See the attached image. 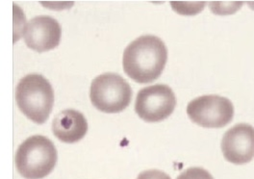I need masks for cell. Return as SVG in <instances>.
<instances>
[{
	"label": "cell",
	"mask_w": 254,
	"mask_h": 179,
	"mask_svg": "<svg viewBox=\"0 0 254 179\" xmlns=\"http://www.w3.org/2000/svg\"><path fill=\"white\" fill-rule=\"evenodd\" d=\"M90 98L97 110L115 114L123 112L129 106L132 90L121 75L106 72L96 76L92 82Z\"/></svg>",
	"instance_id": "obj_4"
},
{
	"label": "cell",
	"mask_w": 254,
	"mask_h": 179,
	"mask_svg": "<svg viewBox=\"0 0 254 179\" xmlns=\"http://www.w3.org/2000/svg\"><path fill=\"white\" fill-rule=\"evenodd\" d=\"M58 159L54 144L45 136L35 135L17 148L16 166L19 175L26 179H42L55 168Z\"/></svg>",
	"instance_id": "obj_2"
},
{
	"label": "cell",
	"mask_w": 254,
	"mask_h": 179,
	"mask_svg": "<svg viewBox=\"0 0 254 179\" xmlns=\"http://www.w3.org/2000/svg\"><path fill=\"white\" fill-rule=\"evenodd\" d=\"M16 100L19 110L37 124L48 120L54 104V92L47 78L28 74L18 82Z\"/></svg>",
	"instance_id": "obj_3"
},
{
	"label": "cell",
	"mask_w": 254,
	"mask_h": 179,
	"mask_svg": "<svg viewBox=\"0 0 254 179\" xmlns=\"http://www.w3.org/2000/svg\"><path fill=\"white\" fill-rule=\"evenodd\" d=\"M52 131L61 142L73 144L85 137L88 131V122L82 113L73 109H66L53 119Z\"/></svg>",
	"instance_id": "obj_9"
},
{
	"label": "cell",
	"mask_w": 254,
	"mask_h": 179,
	"mask_svg": "<svg viewBox=\"0 0 254 179\" xmlns=\"http://www.w3.org/2000/svg\"><path fill=\"white\" fill-rule=\"evenodd\" d=\"M167 60L168 49L165 43L156 36L143 35L128 45L123 65L132 80L145 84L158 79Z\"/></svg>",
	"instance_id": "obj_1"
},
{
	"label": "cell",
	"mask_w": 254,
	"mask_h": 179,
	"mask_svg": "<svg viewBox=\"0 0 254 179\" xmlns=\"http://www.w3.org/2000/svg\"><path fill=\"white\" fill-rule=\"evenodd\" d=\"M176 98L167 85L157 84L142 89L136 98L135 111L146 122H158L174 113Z\"/></svg>",
	"instance_id": "obj_6"
},
{
	"label": "cell",
	"mask_w": 254,
	"mask_h": 179,
	"mask_svg": "<svg viewBox=\"0 0 254 179\" xmlns=\"http://www.w3.org/2000/svg\"><path fill=\"white\" fill-rule=\"evenodd\" d=\"M243 3H228V2H216V3H211L210 7L212 9V12L217 14L219 11L224 9L232 10V12H236L238 9L241 8Z\"/></svg>",
	"instance_id": "obj_11"
},
{
	"label": "cell",
	"mask_w": 254,
	"mask_h": 179,
	"mask_svg": "<svg viewBox=\"0 0 254 179\" xmlns=\"http://www.w3.org/2000/svg\"><path fill=\"white\" fill-rule=\"evenodd\" d=\"M23 37L29 49L46 52L59 46L61 27L59 22L51 16H35L25 25Z\"/></svg>",
	"instance_id": "obj_8"
},
{
	"label": "cell",
	"mask_w": 254,
	"mask_h": 179,
	"mask_svg": "<svg viewBox=\"0 0 254 179\" xmlns=\"http://www.w3.org/2000/svg\"><path fill=\"white\" fill-rule=\"evenodd\" d=\"M137 179H172L166 173L159 170H148L141 173Z\"/></svg>",
	"instance_id": "obj_12"
},
{
	"label": "cell",
	"mask_w": 254,
	"mask_h": 179,
	"mask_svg": "<svg viewBox=\"0 0 254 179\" xmlns=\"http://www.w3.org/2000/svg\"><path fill=\"white\" fill-rule=\"evenodd\" d=\"M176 179H214L209 172L202 168H189L180 174Z\"/></svg>",
	"instance_id": "obj_10"
},
{
	"label": "cell",
	"mask_w": 254,
	"mask_h": 179,
	"mask_svg": "<svg viewBox=\"0 0 254 179\" xmlns=\"http://www.w3.org/2000/svg\"><path fill=\"white\" fill-rule=\"evenodd\" d=\"M190 120L206 128H222L231 122L234 106L228 98L208 95L191 100L187 106Z\"/></svg>",
	"instance_id": "obj_5"
},
{
	"label": "cell",
	"mask_w": 254,
	"mask_h": 179,
	"mask_svg": "<svg viewBox=\"0 0 254 179\" xmlns=\"http://www.w3.org/2000/svg\"><path fill=\"white\" fill-rule=\"evenodd\" d=\"M225 160L235 165L250 163L254 158V127L238 123L225 132L222 141Z\"/></svg>",
	"instance_id": "obj_7"
}]
</instances>
